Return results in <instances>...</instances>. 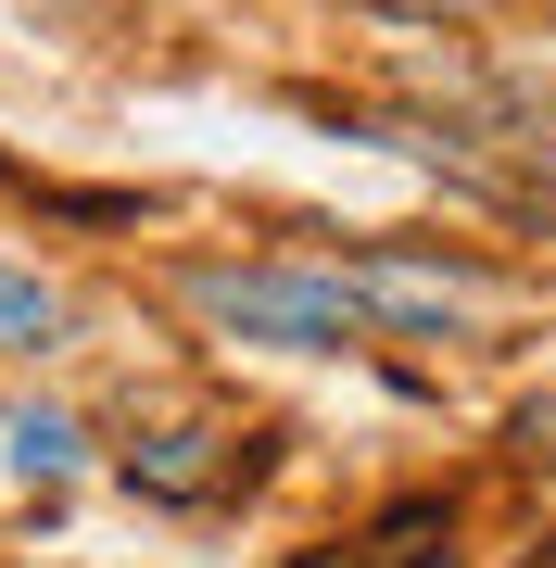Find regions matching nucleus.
<instances>
[{
    "instance_id": "4",
    "label": "nucleus",
    "mask_w": 556,
    "mask_h": 568,
    "mask_svg": "<svg viewBox=\"0 0 556 568\" xmlns=\"http://www.w3.org/2000/svg\"><path fill=\"white\" fill-rule=\"evenodd\" d=\"M518 455H532V467H556V379L518 405Z\"/></svg>"
},
{
    "instance_id": "2",
    "label": "nucleus",
    "mask_w": 556,
    "mask_h": 568,
    "mask_svg": "<svg viewBox=\"0 0 556 568\" xmlns=\"http://www.w3.org/2000/svg\"><path fill=\"white\" fill-rule=\"evenodd\" d=\"M63 342H77V304H63L39 265H13V253H0V354H26V366H39V354H63Z\"/></svg>"
},
{
    "instance_id": "3",
    "label": "nucleus",
    "mask_w": 556,
    "mask_h": 568,
    "mask_svg": "<svg viewBox=\"0 0 556 568\" xmlns=\"http://www.w3.org/2000/svg\"><path fill=\"white\" fill-rule=\"evenodd\" d=\"M0 443H13V467H39V480H77V417L63 405H13Z\"/></svg>"
},
{
    "instance_id": "1",
    "label": "nucleus",
    "mask_w": 556,
    "mask_h": 568,
    "mask_svg": "<svg viewBox=\"0 0 556 568\" xmlns=\"http://www.w3.org/2000/svg\"><path fill=\"white\" fill-rule=\"evenodd\" d=\"M190 304H203V328L266 342V354H354V342H367L342 265H203Z\"/></svg>"
}]
</instances>
